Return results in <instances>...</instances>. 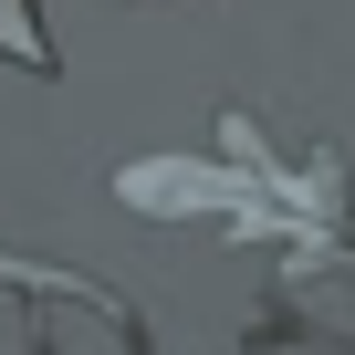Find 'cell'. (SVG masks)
Listing matches in <instances>:
<instances>
[{
  "instance_id": "cell-1",
  "label": "cell",
  "mask_w": 355,
  "mask_h": 355,
  "mask_svg": "<svg viewBox=\"0 0 355 355\" xmlns=\"http://www.w3.org/2000/svg\"><path fill=\"white\" fill-rule=\"evenodd\" d=\"M115 189H125L136 209H220V199H230L220 178H199V167H125Z\"/></svg>"
},
{
  "instance_id": "cell-2",
  "label": "cell",
  "mask_w": 355,
  "mask_h": 355,
  "mask_svg": "<svg viewBox=\"0 0 355 355\" xmlns=\"http://www.w3.org/2000/svg\"><path fill=\"white\" fill-rule=\"evenodd\" d=\"M0 53H21V63H42V21L21 11V0H0Z\"/></svg>"
}]
</instances>
